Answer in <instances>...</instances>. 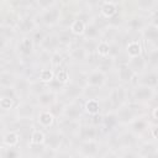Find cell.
Here are the masks:
<instances>
[{
    "mask_svg": "<svg viewBox=\"0 0 158 158\" xmlns=\"http://www.w3.org/2000/svg\"><path fill=\"white\" fill-rule=\"evenodd\" d=\"M63 15V6L62 1H53L48 7L38 11L36 14L37 22L40 27L43 28H54L60 25Z\"/></svg>",
    "mask_w": 158,
    "mask_h": 158,
    "instance_id": "cell-1",
    "label": "cell"
},
{
    "mask_svg": "<svg viewBox=\"0 0 158 158\" xmlns=\"http://www.w3.org/2000/svg\"><path fill=\"white\" fill-rule=\"evenodd\" d=\"M36 51H37V46L35 44L31 36H21L15 42L14 46V53L22 64L28 63L36 54Z\"/></svg>",
    "mask_w": 158,
    "mask_h": 158,
    "instance_id": "cell-2",
    "label": "cell"
},
{
    "mask_svg": "<svg viewBox=\"0 0 158 158\" xmlns=\"http://www.w3.org/2000/svg\"><path fill=\"white\" fill-rule=\"evenodd\" d=\"M130 101V88L116 84L115 86L110 88L107 96L105 99L106 105H109V110H116L120 106L127 104Z\"/></svg>",
    "mask_w": 158,
    "mask_h": 158,
    "instance_id": "cell-3",
    "label": "cell"
},
{
    "mask_svg": "<svg viewBox=\"0 0 158 158\" xmlns=\"http://www.w3.org/2000/svg\"><path fill=\"white\" fill-rule=\"evenodd\" d=\"M157 98V91L156 89L144 86V85H135L130 89V101L139 105V106H146L154 101Z\"/></svg>",
    "mask_w": 158,
    "mask_h": 158,
    "instance_id": "cell-4",
    "label": "cell"
},
{
    "mask_svg": "<svg viewBox=\"0 0 158 158\" xmlns=\"http://www.w3.org/2000/svg\"><path fill=\"white\" fill-rule=\"evenodd\" d=\"M36 14H32L28 11L21 12V16H20V19L15 26L16 35H19L20 37L21 36H31L40 27V25L37 22Z\"/></svg>",
    "mask_w": 158,
    "mask_h": 158,
    "instance_id": "cell-5",
    "label": "cell"
},
{
    "mask_svg": "<svg viewBox=\"0 0 158 158\" xmlns=\"http://www.w3.org/2000/svg\"><path fill=\"white\" fill-rule=\"evenodd\" d=\"M115 114L117 117L118 126H122V127H127L136 117L142 115V112H139V105H137L132 101H128L127 104L116 109Z\"/></svg>",
    "mask_w": 158,
    "mask_h": 158,
    "instance_id": "cell-6",
    "label": "cell"
},
{
    "mask_svg": "<svg viewBox=\"0 0 158 158\" xmlns=\"http://www.w3.org/2000/svg\"><path fill=\"white\" fill-rule=\"evenodd\" d=\"M38 112V106L35 101L22 100L14 110V115L17 121H35L36 115Z\"/></svg>",
    "mask_w": 158,
    "mask_h": 158,
    "instance_id": "cell-7",
    "label": "cell"
},
{
    "mask_svg": "<svg viewBox=\"0 0 158 158\" xmlns=\"http://www.w3.org/2000/svg\"><path fill=\"white\" fill-rule=\"evenodd\" d=\"M102 136H104V132L101 130V126H98L86 121L80 123V127L77 132L75 138L78 141H95V139L100 141Z\"/></svg>",
    "mask_w": 158,
    "mask_h": 158,
    "instance_id": "cell-8",
    "label": "cell"
},
{
    "mask_svg": "<svg viewBox=\"0 0 158 158\" xmlns=\"http://www.w3.org/2000/svg\"><path fill=\"white\" fill-rule=\"evenodd\" d=\"M60 118L64 120H70V121H80L84 117V109L83 104L80 100L77 101H70L67 104H62V110H60Z\"/></svg>",
    "mask_w": 158,
    "mask_h": 158,
    "instance_id": "cell-9",
    "label": "cell"
},
{
    "mask_svg": "<svg viewBox=\"0 0 158 158\" xmlns=\"http://www.w3.org/2000/svg\"><path fill=\"white\" fill-rule=\"evenodd\" d=\"M75 152L84 156L85 158H99L101 152V142L95 141H78Z\"/></svg>",
    "mask_w": 158,
    "mask_h": 158,
    "instance_id": "cell-10",
    "label": "cell"
},
{
    "mask_svg": "<svg viewBox=\"0 0 158 158\" xmlns=\"http://www.w3.org/2000/svg\"><path fill=\"white\" fill-rule=\"evenodd\" d=\"M115 73H116V78L118 80V84L125 85V86L128 85L130 89L132 86L137 85V75L127 65L126 62H122V63L117 64L116 65V69H115Z\"/></svg>",
    "mask_w": 158,
    "mask_h": 158,
    "instance_id": "cell-11",
    "label": "cell"
},
{
    "mask_svg": "<svg viewBox=\"0 0 158 158\" xmlns=\"http://www.w3.org/2000/svg\"><path fill=\"white\" fill-rule=\"evenodd\" d=\"M152 120L149 118L148 115H139L138 117H136L126 128H128L131 132H133L136 136H138L141 139L148 135L149 136V130H151V126H152Z\"/></svg>",
    "mask_w": 158,
    "mask_h": 158,
    "instance_id": "cell-12",
    "label": "cell"
},
{
    "mask_svg": "<svg viewBox=\"0 0 158 158\" xmlns=\"http://www.w3.org/2000/svg\"><path fill=\"white\" fill-rule=\"evenodd\" d=\"M148 23V19L146 15L141 12H133L130 15H126L125 22H123V28L127 32H137L141 33V31L144 28V26Z\"/></svg>",
    "mask_w": 158,
    "mask_h": 158,
    "instance_id": "cell-13",
    "label": "cell"
},
{
    "mask_svg": "<svg viewBox=\"0 0 158 158\" xmlns=\"http://www.w3.org/2000/svg\"><path fill=\"white\" fill-rule=\"evenodd\" d=\"M84 89H85V84H79L78 81L70 80V83H68L64 86V89L62 90L59 96H62L64 99L63 104H67L70 101H77L83 98Z\"/></svg>",
    "mask_w": 158,
    "mask_h": 158,
    "instance_id": "cell-14",
    "label": "cell"
},
{
    "mask_svg": "<svg viewBox=\"0 0 158 158\" xmlns=\"http://www.w3.org/2000/svg\"><path fill=\"white\" fill-rule=\"evenodd\" d=\"M65 143V135L56 128V130H49L46 131V142H44V147L47 149H51L56 153L60 152L63 146Z\"/></svg>",
    "mask_w": 158,
    "mask_h": 158,
    "instance_id": "cell-15",
    "label": "cell"
},
{
    "mask_svg": "<svg viewBox=\"0 0 158 158\" xmlns=\"http://www.w3.org/2000/svg\"><path fill=\"white\" fill-rule=\"evenodd\" d=\"M84 81H85V86L102 90L109 83V75L96 68H93L86 73Z\"/></svg>",
    "mask_w": 158,
    "mask_h": 158,
    "instance_id": "cell-16",
    "label": "cell"
},
{
    "mask_svg": "<svg viewBox=\"0 0 158 158\" xmlns=\"http://www.w3.org/2000/svg\"><path fill=\"white\" fill-rule=\"evenodd\" d=\"M65 52H67V58L75 64H85L89 62V58L91 57V54H89V52L84 48V46L81 43L79 44L78 42H75Z\"/></svg>",
    "mask_w": 158,
    "mask_h": 158,
    "instance_id": "cell-17",
    "label": "cell"
},
{
    "mask_svg": "<svg viewBox=\"0 0 158 158\" xmlns=\"http://www.w3.org/2000/svg\"><path fill=\"white\" fill-rule=\"evenodd\" d=\"M56 121H57V116L52 110H49V109H38L35 122L37 123V126L40 128H42L44 131H49L56 125Z\"/></svg>",
    "mask_w": 158,
    "mask_h": 158,
    "instance_id": "cell-18",
    "label": "cell"
},
{
    "mask_svg": "<svg viewBox=\"0 0 158 158\" xmlns=\"http://www.w3.org/2000/svg\"><path fill=\"white\" fill-rule=\"evenodd\" d=\"M35 104L38 106V109H49L53 110V107L59 104V95L52 90H46L42 94L37 95L35 99Z\"/></svg>",
    "mask_w": 158,
    "mask_h": 158,
    "instance_id": "cell-19",
    "label": "cell"
},
{
    "mask_svg": "<svg viewBox=\"0 0 158 158\" xmlns=\"http://www.w3.org/2000/svg\"><path fill=\"white\" fill-rule=\"evenodd\" d=\"M125 54L127 59L136 58L144 54V46H143L142 38H132L127 41L125 44Z\"/></svg>",
    "mask_w": 158,
    "mask_h": 158,
    "instance_id": "cell-20",
    "label": "cell"
},
{
    "mask_svg": "<svg viewBox=\"0 0 158 158\" xmlns=\"http://www.w3.org/2000/svg\"><path fill=\"white\" fill-rule=\"evenodd\" d=\"M137 84L144 85L152 89H157L158 86V72L157 69L148 68L146 72H143L141 75L137 77Z\"/></svg>",
    "mask_w": 158,
    "mask_h": 158,
    "instance_id": "cell-21",
    "label": "cell"
},
{
    "mask_svg": "<svg viewBox=\"0 0 158 158\" xmlns=\"http://www.w3.org/2000/svg\"><path fill=\"white\" fill-rule=\"evenodd\" d=\"M40 51L49 53V54L53 52H57V51H62L56 32H48V35L46 36V38L43 40V42L40 46Z\"/></svg>",
    "mask_w": 158,
    "mask_h": 158,
    "instance_id": "cell-22",
    "label": "cell"
},
{
    "mask_svg": "<svg viewBox=\"0 0 158 158\" xmlns=\"http://www.w3.org/2000/svg\"><path fill=\"white\" fill-rule=\"evenodd\" d=\"M44 142H46V131L40 128L38 126H32L31 130H30L28 144L27 146L44 147Z\"/></svg>",
    "mask_w": 158,
    "mask_h": 158,
    "instance_id": "cell-23",
    "label": "cell"
},
{
    "mask_svg": "<svg viewBox=\"0 0 158 158\" xmlns=\"http://www.w3.org/2000/svg\"><path fill=\"white\" fill-rule=\"evenodd\" d=\"M102 30H104V27L100 26V25L98 23V21L94 19L93 21H90V22L86 25V30H85V33H84L83 40L100 41V40H101V36H102Z\"/></svg>",
    "mask_w": 158,
    "mask_h": 158,
    "instance_id": "cell-24",
    "label": "cell"
},
{
    "mask_svg": "<svg viewBox=\"0 0 158 158\" xmlns=\"http://www.w3.org/2000/svg\"><path fill=\"white\" fill-rule=\"evenodd\" d=\"M116 65H117L116 58L112 56H109V57H104V58H98L94 68H96L109 75L110 73H112L116 69Z\"/></svg>",
    "mask_w": 158,
    "mask_h": 158,
    "instance_id": "cell-25",
    "label": "cell"
},
{
    "mask_svg": "<svg viewBox=\"0 0 158 158\" xmlns=\"http://www.w3.org/2000/svg\"><path fill=\"white\" fill-rule=\"evenodd\" d=\"M83 109H84V114L88 115L89 117L98 116V115L102 114L101 99H86L83 102Z\"/></svg>",
    "mask_w": 158,
    "mask_h": 158,
    "instance_id": "cell-26",
    "label": "cell"
},
{
    "mask_svg": "<svg viewBox=\"0 0 158 158\" xmlns=\"http://www.w3.org/2000/svg\"><path fill=\"white\" fill-rule=\"evenodd\" d=\"M127 65L133 70V73L138 77L141 75L143 72H146L148 69V65H147V59H146V56L142 54L139 57H136V58H131V59H127L126 60Z\"/></svg>",
    "mask_w": 158,
    "mask_h": 158,
    "instance_id": "cell-27",
    "label": "cell"
},
{
    "mask_svg": "<svg viewBox=\"0 0 158 158\" xmlns=\"http://www.w3.org/2000/svg\"><path fill=\"white\" fill-rule=\"evenodd\" d=\"M21 133L17 130H7L2 132V144L5 147H20Z\"/></svg>",
    "mask_w": 158,
    "mask_h": 158,
    "instance_id": "cell-28",
    "label": "cell"
},
{
    "mask_svg": "<svg viewBox=\"0 0 158 158\" xmlns=\"http://www.w3.org/2000/svg\"><path fill=\"white\" fill-rule=\"evenodd\" d=\"M17 73L11 69L2 68L0 72V88H11L15 85V81L17 79Z\"/></svg>",
    "mask_w": 158,
    "mask_h": 158,
    "instance_id": "cell-29",
    "label": "cell"
},
{
    "mask_svg": "<svg viewBox=\"0 0 158 158\" xmlns=\"http://www.w3.org/2000/svg\"><path fill=\"white\" fill-rule=\"evenodd\" d=\"M86 22L84 20H81L80 17H75L73 20V22L69 25V31L72 32V35L78 38V37H84V33H85V30H86Z\"/></svg>",
    "mask_w": 158,
    "mask_h": 158,
    "instance_id": "cell-30",
    "label": "cell"
},
{
    "mask_svg": "<svg viewBox=\"0 0 158 158\" xmlns=\"http://www.w3.org/2000/svg\"><path fill=\"white\" fill-rule=\"evenodd\" d=\"M65 65V56L63 54L62 51H57L49 54V68L57 72L59 68Z\"/></svg>",
    "mask_w": 158,
    "mask_h": 158,
    "instance_id": "cell-31",
    "label": "cell"
},
{
    "mask_svg": "<svg viewBox=\"0 0 158 158\" xmlns=\"http://www.w3.org/2000/svg\"><path fill=\"white\" fill-rule=\"evenodd\" d=\"M54 77H56V72L53 69H51L49 67H46V68H40L37 74H36V79L46 85H48L49 83H52L54 80Z\"/></svg>",
    "mask_w": 158,
    "mask_h": 158,
    "instance_id": "cell-32",
    "label": "cell"
},
{
    "mask_svg": "<svg viewBox=\"0 0 158 158\" xmlns=\"http://www.w3.org/2000/svg\"><path fill=\"white\" fill-rule=\"evenodd\" d=\"M147 65L151 69H158V47H149L144 52Z\"/></svg>",
    "mask_w": 158,
    "mask_h": 158,
    "instance_id": "cell-33",
    "label": "cell"
},
{
    "mask_svg": "<svg viewBox=\"0 0 158 158\" xmlns=\"http://www.w3.org/2000/svg\"><path fill=\"white\" fill-rule=\"evenodd\" d=\"M95 56L98 58H104V57L111 56V43L105 40H100L98 43V47H96Z\"/></svg>",
    "mask_w": 158,
    "mask_h": 158,
    "instance_id": "cell-34",
    "label": "cell"
},
{
    "mask_svg": "<svg viewBox=\"0 0 158 158\" xmlns=\"http://www.w3.org/2000/svg\"><path fill=\"white\" fill-rule=\"evenodd\" d=\"M54 79H56L58 83H60L62 85H64V86H65L68 83H70V74H69V69H68L67 64H65L64 67L59 68V69L56 72Z\"/></svg>",
    "mask_w": 158,
    "mask_h": 158,
    "instance_id": "cell-35",
    "label": "cell"
},
{
    "mask_svg": "<svg viewBox=\"0 0 158 158\" xmlns=\"http://www.w3.org/2000/svg\"><path fill=\"white\" fill-rule=\"evenodd\" d=\"M1 158H22V152L20 147L1 146Z\"/></svg>",
    "mask_w": 158,
    "mask_h": 158,
    "instance_id": "cell-36",
    "label": "cell"
},
{
    "mask_svg": "<svg viewBox=\"0 0 158 158\" xmlns=\"http://www.w3.org/2000/svg\"><path fill=\"white\" fill-rule=\"evenodd\" d=\"M20 104V101H16L10 98H0V107L4 112H10L16 109V106Z\"/></svg>",
    "mask_w": 158,
    "mask_h": 158,
    "instance_id": "cell-37",
    "label": "cell"
},
{
    "mask_svg": "<svg viewBox=\"0 0 158 158\" xmlns=\"http://www.w3.org/2000/svg\"><path fill=\"white\" fill-rule=\"evenodd\" d=\"M47 35H48V31H46V28H43V27H38V28L31 35V37H32L35 44L37 46V48H40L41 43L43 42V40L46 38Z\"/></svg>",
    "mask_w": 158,
    "mask_h": 158,
    "instance_id": "cell-38",
    "label": "cell"
},
{
    "mask_svg": "<svg viewBox=\"0 0 158 158\" xmlns=\"http://www.w3.org/2000/svg\"><path fill=\"white\" fill-rule=\"evenodd\" d=\"M99 158H121V153L120 151H116L114 148H107L100 154Z\"/></svg>",
    "mask_w": 158,
    "mask_h": 158,
    "instance_id": "cell-39",
    "label": "cell"
},
{
    "mask_svg": "<svg viewBox=\"0 0 158 158\" xmlns=\"http://www.w3.org/2000/svg\"><path fill=\"white\" fill-rule=\"evenodd\" d=\"M121 158H141L137 149H122L120 151Z\"/></svg>",
    "mask_w": 158,
    "mask_h": 158,
    "instance_id": "cell-40",
    "label": "cell"
},
{
    "mask_svg": "<svg viewBox=\"0 0 158 158\" xmlns=\"http://www.w3.org/2000/svg\"><path fill=\"white\" fill-rule=\"evenodd\" d=\"M147 19H148V22H151V23L158 26V4H157L156 7L147 15Z\"/></svg>",
    "mask_w": 158,
    "mask_h": 158,
    "instance_id": "cell-41",
    "label": "cell"
},
{
    "mask_svg": "<svg viewBox=\"0 0 158 158\" xmlns=\"http://www.w3.org/2000/svg\"><path fill=\"white\" fill-rule=\"evenodd\" d=\"M149 137H151L154 142H158V123H153V125L151 126Z\"/></svg>",
    "mask_w": 158,
    "mask_h": 158,
    "instance_id": "cell-42",
    "label": "cell"
},
{
    "mask_svg": "<svg viewBox=\"0 0 158 158\" xmlns=\"http://www.w3.org/2000/svg\"><path fill=\"white\" fill-rule=\"evenodd\" d=\"M148 116H149V118H151L152 121H156V122L158 123V105H154V106L149 110Z\"/></svg>",
    "mask_w": 158,
    "mask_h": 158,
    "instance_id": "cell-43",
    "label": "cell"
},
{
    "mask_svg": "<svg viewBox=\"0 0 158 158\" xmlns=\"http://www.w3.org/2000/svg\"><path fill=\"white\" fill-rule=\"evenodd\" d=\"M143 158H158V151H154V152H152V153L144 156Z\"/></svg>",
    "mask_w": 158,
    "mask_h": 158,
    "instance_id": "cell-44",
    "label": "cell"
},
{
    "mask_svg": "<svg viewBox=\"0 0 158 158\" xmlns=\"http://www.w3.org/2000/svg\"><path fill=\"white\" fill-rule=\"evenodd\" d=\"M69 158H85L84 156H81V154H79V153H77V152H74L73 154H70L69 156Z\"/></svg>",
    "mask_w": 158,
    "mask_h": 158,
    "instance_id": "cell-45",
    "label": "cell"
},
{
    "mask_svg": "<svg viewBox=\"0 0 158 158\" xmlns=\"http://www.w3.org/2000/svg\"><path fill=\"white\" fill-rule=\"evenodd\" d=\"M59 158H69V156H67V157H59Z\"/></svg>",
    "mask_w": 158,
    "mask_h": 158,
    "instance_id": "cell-46",
    "label": "cell"
},
{
    "mask_svg": "<svg viewBox=\"0 0 158 158\" xmlns=\"http://www.w3.org/2000/svg\"><path fill=\"white\" fill-rule=\"evenodd\" d=\"M156 91H157V95H158V86H157V89H156Z\"/></svg>",
    "mask_w": 158,
    "mask_h": 158,
    "instance_id": "cell-47",
    "label": "cell"
},
{
    "mask_svg": "<svg viewBox=\"0 0 158 158\" xmlns=\"http://www.w3.org/2000/svg\"><path fill=\"white\" fill-rule=\"evenodd\" d=\"M157 72H158V69H157Z\"/></svg>",
    "mask_w": 158,
    "mask_h": 158,
    "instance_id": "cell-48",
    "label": "cell"
}]
</instances>
